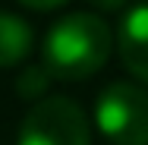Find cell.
<instances>
[{
  "instance_id": "cell-6",
  "label": "cell",
  "mask_w": 148,
  "mask_h": 145,
  "mask_svg": "<svg viewBox=\"0 0 148 145\" xmlns=\"http://www.w3.org/2000/svg\"><path fill=\"white\" fill-rule=\"evenodd\" d=\"M51 85V73L44 66H25L19 76H16V91L22 98H41Z\"/></svg>"
},
{
  "instance_id": "cell-1",
  "label": "cell",
  "mask_w": 148,
  "mask_h": 145,
  "mask_svg": "<svg viewBox=\"0 0 148 145\" xmlns=\"http://www.w3.org/2000/svg\"><path fill=\"white\" fill-rule=\"evenodd\" d=\"M114 47L107 22L95 13H69L57 19L41 44V66L60 82H79L95 76Z\"/></svg>"
},
{
  "instance_id": "cell-2",
  "label": "cell",
  "mask_w": 148,
  "mask_h": 145,
  "mask_svg": "<svg viewBox=\"0 0 148 145\" xmlns=\"http://www.w3.org/2000/svg\"><path fill=\"white\" fill-rule=\"evenodd\" d=\"M95 126L110 145H148V91L110 82L95 101Z\"/></svg>"
},
{
  "instance_id": "cell-7",
  "label": "cell",
  "mask_w": 148,
  "mask_h": 145,
  "mask_svg": "<svg viewBox=\"0 0 148 145\" xmlns=\"http://www.w3.org/2000/svg\"><path fill=\"white\" fill-rule=\"evenodd\" d=\"M22 6H29V10H35V13H47V10H57V6H63L66 0H19Z\"/></svg>"
},
{
  "instance_id": "cell-8",
  "label": "cell",
  "mask_w": 148,
  "mask_h": 145,
  "mask_svg": "<svg viewBox=\"0 0 148 145\" xmlns=\"http://www.w3.org/2000/svg\"><path fill=\"white\" fill-rule=\"evenodd\" d=\"M95 10H104V13H114V10H120L126 0H88Z\"/></svg>"
},
{
  "instance_id": "cell-3",
  "label": "cell",
  "mask_w": 148,
  "mask_h": 145,
  "mask_svg": "<svg viewBox=\"0 0 148 145\" xmlns=\"http://www.w3.org/2000/svg\"><path fill=\"white\" fill-rule=\"evenodd\" d=\"M16 145H91L88 117L69 98H41L25 114Z\"/></svg>"
},
{
  "instance_id": "cell-5",
  "label": "cell",
  "mask_w": 148,
  "mask_h": 145,
  "mask_svg": "<svg viewBox=\"0 0 148 145\" xmlns=\"http://www.w3.org/2000/svg\"><path fill=\"white\" fill-rule=\"evenodd\" d=\"M32 25L16 13H0V66H19L32 54Z\"/></svg>"
},
{
  "instance_id": "cell-4",
  "label": "cell",
  "mask_w": 148,
  "mask_h": 145,
  "mask_svg": "<svg viewBox=\"0 0 148 145\" xmlns=\"http://www.w3.org/2000/svg\"><path fill=\"white\" fill-rule=\"evenodd\" d=\"M117 51L123 66L148 85V3H136L117 29Z\"/></svg>"
}]
</instances>
